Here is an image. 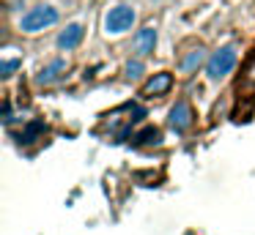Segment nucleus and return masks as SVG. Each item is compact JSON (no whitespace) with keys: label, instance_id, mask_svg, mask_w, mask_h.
Returning a JSON list of instances; mask_svg holds the SVG:
<instances>
[{"label":"nucleus","instance_id":"obj_1","mask_svg":"<svg viewBox=\"0 0 255 235\" xmlns=\"http://www.w3.org/2000/svg\"><path fill=\"white\" fill-rule=\"evenodd\" d=\"M145 118V109L140 107V104H124V107L113 109V112L105 115V123L107 129H110V134L116 137H127L129 129H132V123H137V120Z\"/></svg>","mask_w":255,"mask_h":235},{"label":"nucleus","instance_id":"obj_2","mask_svg":"<svg viewBox=\"0 0 255 235\" xmlns=\"http://www.w3.org/2000/svg\"><path fill=\"white\" fill-rule=\"evenodd\" d=\"M236 60H239V49L233 47V44H228V47H220L209 60H206V77H209L211 82L225 79V77L233 71Z\"/></svg>","mask_w":255,"mask_h":235},{"label":"nucleus","instance_id":"obj_3","mask_svg":"<svg viewBox=\"0 0 255 235\" xmlns=\"http://www.w3.org/2000/svg\"><path fill=\"white\" fill-rule=\"evenodd\" d=\"M58 19H61L58 8H52V5H36V8H30L28 14L19 19V30L39 33V30H44V27H52Z\"/></svg>","mask_w":255,"mask_h":235},{"label":"nucleus","instance_id":"obj_4","mask_svg":"<svg viewBox=\"0 0 255 235\" xmlns=\"http://www.w3.org/2000/svg\"><path fill=\"white\" fill-rule=\"evenodd\" d=\"M134 19H137V14H134L132 5H116L105 14V33L107 36H121V33L132 30Z\"/></svg>","mask_w":255,"mask_h":235},{"label":"nucleus","instance_id":"obj_5","mask_svg":"<svg viewBox=\"0 0 255 235\" xmlns=\"http://www.w3.org/2000/svg\"><path fill=\"white\" fill-rule=\"evenodd\" d=\"M192 120H195L192 107H189L187 101H176V107L170 109V118H167V126H170L176 134H184V131L192 126Z\"/></svg>","mask_w":255,"mask_h":235},{"label":"nucleus","instance_id":"obj_6","mask_svg":"<svg viewBox=\"0 0 255 235\" xmlns=\"http://www.w3.org/2000/svg\"><path fill=\"white\" fill-rule=\"evenodd\" d=\"M170 87H173V74H170V71H159V74H154V77H151V79L143 85V98L165 96Z\"/></svg>","mask_w":255,"mask_h":235},{"label":"nucleus","instance_id":"obj_7","mask_svg":"<svg viewBox=\"0 0 255 235\" xmlns=\"http://www.w3.org/2000/svg\"><path fill=\"white\" fill-rule=\"evenodd\" d=\"M66 71H69V63L63 58H55L52 63H47L44 69L36 74V82H39V85H55L58 79H63Z\"/></svg>","mask_w":255,"mask_h":235},{"label":"nucleus","instance_id":"obj_8","mask_svg":"<svg viewBox=\"0 0 255 235\" xmlns=\"http://www.w3.org/2000/svg\"><path fill=\"white\" fill-rule=\"evenodd\" d=\"M85 38V27L80 25V22H72V25H66V30H61V36H58V47L61 49H77L80 44H83Z\"/></svg>","mask_w":255,"mask_h":235},{"label":"nucleus","instance_id":"obj_9","mask_svg":"<svg viewBox=\"0 0 255 235\" xmlns=\"http://www.w3.org/2000/svg\"><path fill=\"white\" fill-rule=\"evenodd\" d=\"M156 47V30L151 25L140 27L137 33H134V52L140 55V58H145V55H151Z\"/></svg>","mask_w":255,"mask_h":235},{"label":"nucleus","instance_id":"obj_10","mask_svg":"<svg viewBox=\"0 0 255 235\" xmlns=\"http://www.w3.org/2000/svg\"><path fill=\"white\" fill-rule=\"evenodd\" d=\"M206 60V49L203 47H192L187 55L181 58V63H178V69H181V74H192V71H198L200 66H203Z\"/></svg>","mask_w":255,"mask_h":235},{"label":"nucleus","instance_id":"obj_11","mask_svg":"<svg viewBox=\"0 0 255 235\" xmlns=\"http://www.w3.org/2000/svg\"><path fill=\"white\" fill-rule=\"evenodd\" d=\"M159 142H162V131L154 129V126H148V129L132 134V145L134 148H148V145H159Z\"/></svg>","mask_w":255,"mask_h":235},{"label":"nucleus","instance_id":"obj_12","mask_svg":"<svg viewBox=\"0 0 255 235\" xmlns=\"http://www.w3.org/2000/svg\"><path fill=\"white\" fill-rule=\"evenodd\" d=\"M44 131H47L44 120H30V123L22 129V134H19V142H36L41 134H44Z\"/></svg>","mask_w":255,"mask_h":235},{"label":"nucleus","instance_id":"obj_13","mask_svg":"<svg viewBox=\"0 0 255 235\" xmlns=\"http://www.w3.org/2000/svg\"><path fill=\"white\" fill-rule=\"evenodd\" d=\"M143 71H145V66L140 63V60H129V63L124 66V74H127V79H137Z\"/></svg>","mask_w":255,"mask_h":235},{"label":"nucleus","instance_id":"obj_14","mask_svg":"<svg viewBox=\"0 0 255 235\" xmlns=\"http://www.w3.org/2000/svg\"><path fill=\"white\" fill-rule=\"evenodd\" d=\"M19 66H22V60H19V58H6L3 63H0V77H11Z\"/></svg>","mask_w":255,"mask_h":235}]
</instances>
